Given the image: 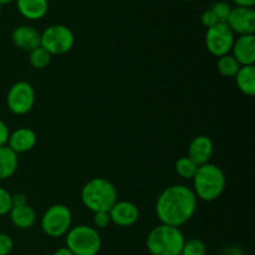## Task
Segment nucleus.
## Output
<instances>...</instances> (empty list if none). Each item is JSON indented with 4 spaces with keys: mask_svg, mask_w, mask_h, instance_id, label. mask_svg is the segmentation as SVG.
Masks as SVG:
<instances>
[{
    "mask_svg": "<svg viewBox=\"0 0 255 255\" xmlns=\"http://www.w3.org/2000/svg\"><path fill=\"white\" fill-rule=\"evenodd\" d=\"M12 208L11 194L5 188L0 187V217L6 216Z\"/></svg>",
    "mask_w": 255,
    "mask_h": 255,
    "instance_id": "25",
    "label": "nucleus"
},
{
    "mask_svg": "<svg viewBox=\"0 0 255 255\" xmlns=\"http://www.w3.org/2000/svg\"><path fill=\"white\" fill-rule=\"evenodd\" d=\"M182 1H191V0H182Z\"/></svg>",
    "mask_w": 255,
    "mask_h": 255,
    "instance_id": "36",
    "label": "nucleus"
},
{
    "mask_svg": "<svg viewBox=\"0 0 255 255\" xmlns=\"http://www.w3.org/2000/svg\"><path fill=\"white\" fill-rule=\"evenodd\" d=\"M52 255H74V254L71 253V251H70L69 248H66V247H62V248L56 249V251L52 253Z\"/></svg>",
    "mask_w": 255,
    "mask_h": 255,
    "instance_id": "33",
    "label": "nucleus"
},
{
    "mask_svg": "<svg viewBox=\"0 0 255 255\" xmlns=\"http://www.w3.org/2000/svg\"><path fill=\"white\" fill-rule=\"evenodd\" d=\"M198 199L193 189L184 184H173L161 192L154 204L161 224L179 228L194 216Z\"/></svg>",
    "mask_w": 255,
    "mask_h": 255,
    "instance_id": "1",
    "label": "nucleus"
},
{
    "mask_svg": "<svg viewBox=\"0 0 255 255\" xmlns=\"http://www.w3.org/2000/svg\"><path fill=\"white\" fill-rule=\"evenodd\" d=\"M1 9H2V5L0 4V11H1Z\"/></svg>",
    "mask_w": 255,
    "mask_h": 255,
    "instance_id": "35",
    "label": "nucleus"
},
{
    "mask_svg": "<svg viewBox=\"0 0 255 255\" xmlns=\"http://www.w3.org/2000/svg\"><path fill=\"white\" fill-rule=\"evenodd\" d=\"M9 136H10V131L7 125L0 119V147L6 146L7 141H9Z\"/></svg>",
    "mask_w": 255,
    "mask_h": 255,
    "instance_id": "29",
    "label": "nucleus"
},
{
    "mask_svg": "<svg viewBox=\"0 0 255 255\" xmlns=\"http://www.w3.org/2000/svg\"><path fill=\"white\" fill-rule=\"evenodd\" d=\"M241 67L242 65L231 54L218 57V61H217V69H218L219 74L224 77H234L238 74Z\"/></svg>",
    "mask_w": 255,
    "mask_h": 255,
    "instance_id": "20",
    "label": "nucleus"
},
{
    "mask_svg": "<svg viewBox=\"0 0 255 255\" xmlns=\"http://www.w3.org/2000/svg\"><path fill=\"white\" fill-rule=\"evenodd\" d=\"M236 82L239 91L247 96L255 95V67L254 65L242 66L236 75Z\"/></svg>",
    "mask_w": 255,
    "mask_h": 255,
    "instance_id": "19",
    "label": "nucleus"
},
{
    "mask_svg": "<svg viewBox=\"0 0 255 255\" xmlns=\"http://www.w3.org/2000/svg\"><path fill=\"white\" fill-rule=\"evenodd\" d=\"M19 166V158L7 146L0 147V181L14 176Z\"/></svg>",
    "mask_w": 255,
    "mask_h": 255,
    "instance_id": "18",
    "label": "nucleus"
},
{
    "mask_svg": "<svg viewBox=\"0 0 255 255\" xmlns=\"http://www.w3.org/2000/svg\"><path fill=\"white\" fill-rule=\"evenodd\" d=\"M236 4V6L243 7H253L255 5V0H232Z\"/></svg>",
    "mask_w": 255,
    "mask_h": 255,
    "instance_id": "32",
    "label": "nucleus"
},
{
    "mask_svg": "<svg viewBox=\"0 0 255 255\" xmlns=\"http://www.w3.org/2000/svg\"><path fill=\"white\" fill-rule=\"evenodd\" d=\"M75 35L70 27L62 24H55L44 30L40 46L51 55H64L72 49Z\"/></svg>",
    "mask_w": 255,
    "mask_h": 255,
    "instance_id": "7",
    "label": "nucleus"
},
{
    "mask_svg": "<svg viewBox=\"0 0 255 255\" xmlns=\"http://www.w3.org/2000/svg\"><path fill=\"white\" fill-rule=\"evenodd\" d=\"M81 202L92 213L109 212L117 202V189L109 179L96 177L84 184Z\"/></svg>",
    "mask_w": 255,
    "mask_h": 255,
    "instance_id": "3",
    "label": "nucleus"
},
{
    "mask_svg": "<svg viewBox=\"0 0 255 255\" xmlns=\"http://www.w3.org/2000/svg\"><path fill=\"white\" fill-rule=\"evenodd\" d=\"M51 56L52 55L49 54L44 47L39 46L29 52V62L34 69L42 70L49 66L51 62Z\"/></svg>",
    "mask_w": 255,
    "mask_h": 255,
    "instance_id": "22",
    "label": "nucleus"
},
{
    "mask_svg": "<svg viewBox=\"0 0 255 255\" xmlns=\"http://www.w3.org/2000/svg\"><path fill=\"white\" fill-rule=\"evenodd\" d=\"M236 35L226 22H218L207 29L206 46L213 56L221 57L229 54L233 47Z\"/></svg>",
    "mask_w": 255,
    "mask_h": 255,
    "instance_id": "9",
    "label": "nucleus"
},
{
    "mask_svg": "<svg viewBox=\"0 0 255 255\" xmlns=\"http://www.w3.org/2000/svg\"><path fill=\"white\" fill-rule=\"evenodd\" d=\"M214 153V144L211 137L206 134L196 136L188 146V158H191L197 166L209 163Z\"/></svg>",
    "mask_w": 255,
    "mask_h": 255,
    "instance_id": "12",
    "label": "nucleus"
},
{
    "mask_svg": "<svg viewBox=\"0 0 255 255\" xmlns=\"http://www.w3.org/2000/svg\"><path fill=\"white\" fill-rule=\"evenodd\" d=\"M174 169H176V173L181 178L193 179L194 174H196L197 169H198V166L191 158H188L187 156H183L177 159L176 164H174Z\"/></svg>",
    "mask_w": 255,
    "mask_h": 255,
    "instance_id": "21",
    "label": "nucleus"
},
{
    "mask_svg": "<svg viewBox=\"0 0 255 255\" xmlns=\"http://www.w3.org/2000/svg\"><path fill=\"white\" fill-rule=\"evenodd\" d=\"M14 248V242L11 237L0 232V255H9Z\"/></svg>",
    "mask_w": 255,
    "mask_h": 255,
    "instance_id": "26",
    "label": "nucleus"
},
{
    "mask_svg": "<svg viewBox=\"0 0 255 255\" xmlns=\"http://www.w3.org/2000/svg\"><path fill=\"white\" fill-rule=\"evenodd\" d=\"M186 242L179 228L159 224L151 229L146 238V247L152 255H181Z\"/></svg>",
    "mask_w": 255,
    "mask_h": 255,
    "instance_id": "4",
    "label": "nucleus"
},
{
    "mask_svg": "<svg viewBox=\"0 0 255 255\" xmlns=\"http://www.w3.org/2000/svg\"><path fill=\"white\" fill-rule=\"evenodd\" d=\"M11 223L19 229H30L36 222V212L29 203L25 206L12 207L9 212Z\"/></svg>",
    "mask_w": 255,
    "mask_h": 255,
    "instance_id": "17",
    "label": "nucleus"
},
{
    "mask_svg": "<svg viewBox=\"0 0 255 255\" xmlns=\"http://www.w3.org/2000/svg\"><path fill=\"white\" fill-rule=\"evenodd\" d=\"M111 223L119 227H131L138 221L139 209L129 201H117L109 211Z\"/></svg>",
    "mask_w": 255,
    "mask_h": 255,
    "instance_id": "11",
    "label": "nucleus"
},
{
    "mask_svg": "<svg viewBox=\"0 0 255 255\" xmlns=\"http://www.w3.org/2000/svg\"><path fill=\"white\" fill-rule=\"evenodd\" d=\"M232 9H233V7H232L227 1H217L216 4L211 7V10L214 12L217 19H218V22H226V24L229 15H231Z\"/></svg>",
    "mask_w": 255,
    "mask_h": 255,
    "instance_id": "24",
    "label": "nucleus"
},
{
    "mask_svg": "<svg viewBox=\"0 0 255 255\" xmlns=\"http://www.w3.org/2000/svg\"><path fill=\"white\" fill-rule=\"evenodd\" d=\"M101 247V236L94 227L80 224L66 233V248L74 255H97Z\"/></svg>",
    "mask_w": 255,
    "mask_h": 255,
    "instance_id": "5",
    "label": "nucleus"
},
{
    "mask_svg": "<svg viewBox=\"0 0 255 255\" xmlns=\"http://www.w3.org/2000/svg\"><path fill=\"white\" fill-rule=\"evenodd\" d=\"M94 224L99 229L107 228L111 224L109 212H96V213H94Z\"/></svg>",
    "mask_w": 255,
    "mask_h": 255,
    "instance_id": "27",
    "label": "nucleus"
},
{
    "mask_svg": "<svg viewBox=\"0 0 255 255\" xmlns=\"http://www.w3.org/2000/svg\"><path fill=\"white\" fill-rule=\"evenodd\" d=\"M35 97V90L29 82L17 81L7 91L6 106L11 114L26 115L34 107Z\"/></svg>",
    "mask_w": 255,
    "mask_h": 255,
    "instance_id": "8",
    "label": "nucleus"
},
{
    "mask_svg": "<svg viewBox=\"0 0 255 255\" xmlns=\"http://www.w3.org/2000/svg\"><path fill=\"white\" fill-rule=\"evenodd\" d=\"M11 202H12V207L25 206V204H27L26 194H24V193L11 194Z\"/></svg>",
    "mask_w": 255,
    "mask_h": 255,
    "instance_id": "31",
    "label": "nucleus"
},
{
    "mask_svg": "<svg viewBox=\"0 0 255 255\" xmlns=\"http://www.w3.org/2000/svg\"><path fill=\"white\" fill-rule=\"evenodd\" d=\"M234 35H254L255 32V11L253 7L236 6L232 9L227 20Z\"/></svg>",
    "mask_w": 255,
    "mask_h": 255,
    "instance_id": "10",
    "label": "nucleus"
},
{
    "mask_svg": "<svg viewBox=\"0 0 255 255\" xmlns=\"http://www.w3.org/2000/svg\"><path fill=\"white\" fill-rule=\"evenodd\" d=\"M15 1V0H0V4L1 5H6V4H10V2Z\"/></svg>",
    "mask_w": 255,
    "mask_h": 255,
    "instance_id": "34",
    "label": "nucleus"
},
{
    "mask_svg": "<svg viewBox=\"0 0 255 255\" xmlns=\"http://www.w3.org/2000/svg\"><path fill=\"white\" fill-rule=\"evenodd\" d=\"M219 255H246V254H244L243 249H242L241 247L236 246V244H232V246H228L226 247V248H223V251L221 252V254Z\"/></svg>",
    "mask_w": 255,
    "mask_h": 255,
    "instance_id": "30",
    "label": "nucleus"
},
{
    "mask_svg": "<svg viewBox=\"0 0 255 255\" xmlns=\"http://www.w3.org/2000/svg\"><path fill=\"white\" fill-rule=\"evenodd\" d=\"M11 40L16 47L22 51H32L40 46L41 34L35 27L29 25H20L11 32Z\"/></svg>",
    "mask_w": 255,
    "mask_h": 255,
    "instance_id": "13",
    "label": "nucleus"
},
{
    "mask_svg": "<svg viewBox=\"0 0 255 255\" xmlns=\"http://www.w3.org/2000/svg\"><path fill=\"white\" fill-rule=\"evenodd\" d=\"M16 7L20 14L27 20H40L49 10L47 0H16Z\"/></svg>",
    "mask_w": 255,
    "mask_h": 255,
    "instance_id": "16",
    "label": "nucleus"
},
{
    "mask_svg": "<svg viewBox=\"0 0 255 255\" xmlns=\"http://www.w3.org/2000/svg\"><path fill=\"white\" fill-rule=\"evenodd\" d=\"M37 142V136L31 128L26 127H20L11 132L9 136L6 146L15 153H25V152L31 151Z\"/></svg>",
    "mask_w": 255,
    "mask_h": 255,
    "instance_id": "15",
    "label": "nucleus"
},
{
    "mask_svg": "<svg viewBox=\"0 0 255 255\" xmlns=\"http://www.w3.org/2000/svg\"><path fill=\"white\" fill-rule=\"evenodd\" d=\"M201 22L203 26H206L207 29H209V27H212V26H214L216 24H218V19H217V16L214 15V12L212 11L211 9H207L202 12Z\"/></svg>",
    "mask_w": 255,
    "mask_h": 255,
    "instance_id": "28",
    "label": "nucleus"
},
{
    "mask_svg": "<svg viewBox=\"0 0 255 255\" xmlns=\"http://www.w3.org/2000/svg\"><path fill=\"white\" fill-rule=\"evenodd\" d=\"M232 55L242 65L248 66L255 62V36L254 35H241L234 40Z\"/></svg>",
    "mask_w": 255,
    "mask_h": 255,
    "instance_id": "14",
    "label": "nucleus"
},
{
    "mask_svg": "<svg viewBox=\"0 0 255 255\" xmlns=\"http://www.w3.org/2000/svg\"><path fill=\"white\" fill-rule=\"evenodd\" d=\"M72 224V213L65 204H52L45 211L40 226L41 231L50 238L66 236Z\"/></svg>",
    "mask_w": 255,
    "mask_h": 255,
    "instance_id": "6",
    "label": "nucleus"
},
{
    "mask_svg": "<svg viewBox=\"0 0 255 255\" xmlns=\"http://www.w3.org/2000/svg\"><path fill=\"white\" fill-rule=\"evenodd\" d=\"M227 179L223 169L213 163L199 166L193 177V192L197 199L214 202L223 194Z\"/></svg>",
    "mask_w": 255,
    "mask_h": 255,
    "instance_id": "2",
    "label": "nucleus"
},
{
    "mask_svg": "<svg viewBox=\"0 0 255 255\" xmlns=\"http://www.w3.org/2000/svg\"><path fill=\"white\" fill-rule=\"evenodd\" d=\"M207 246L198 238H192L184 242L181 255H206Z\"/></svg>",
    "mask_w": 255,
    "mask_h": 255,
    "instance_id": "23",
    "label": "nucleus"
}]
</instances>
